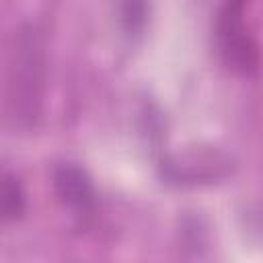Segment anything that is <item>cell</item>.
Listing matches in <instances>:
<instances>
[{
  "label": "cell",
  "mask_w": 263,
  "mask_h": 263,
  "mask_svg": "<svg viewBox=\"0 0 263 263\" xmlns=\"http://www.w3.org/2000/svg\"><path fill=\"white\" fill-rule=\"evenodd\" d=\"M251 0H222L216 14V41L224 64L238 72L251 74L259 66V45L249 25Z\"/></svg>",
  "instance_id": "cell-2"
},
{
  "label": "cell",
  "mask_w": 263,
  "mask_h": 263,
  "mask_svg": "<svg viewBox=\"0 0 263 263\" xmlns=\"http://www.w3.org/2000/svg\"><path fill=\"white\" fill-rule=\"evenodd\" d=\"M45 90V45L35 23H21L8 43L4 70V113L10 129L29 134L37 127Z\"/></svg>",
  "instance_id": "cell-1"
},
{
  "label": "cell",
  "mask_w": 263,
  "mask_h": 263,
  "mask_svg": "<svg viewBox=\"0 0 263 263\" xmlns=\"http://www.w3.org/2000/svg\"><path fill=\"white\" fill-rule=\"evenodd\" d=\"M53 189L60 201L76 216H86L95 210V187L86 171L78 164H60L53 171Z\"/></svg>",
  "instance_id": "cell-3"
},
{
  "label": "cell",
  "mask_w": 263,
  "mask_h": 263,
  "mask_svg": "<svg viewBox=\"0 0 263 263\" xmlns=\"http://www.w3.org/2000/svg\"><path fill=\"white\" fill-rule=\"evenodd\" d=\"M148 16L146 0H119V21L127 35H140Z\"/></svg>",
  "instance_id": "cell-5"
},
{
  "label": "cell",
  "mask_w": 263,
  "mask_h": 263,
  "mask_svg": "<svg viewBox=\"0 0 263 263\" xmlns=\"http://www.w3.org/2000/svg\"><path fill=\"white\" fill-rule=\"evenodd\" d=\"M25 205H27V197H25L23 183L18 181L14 173L4 171L2 189H0V212H2L4 222L18 220L25 214Z\"/></svg>",
  "instance_id": "cell-4"
}]
</instances>
